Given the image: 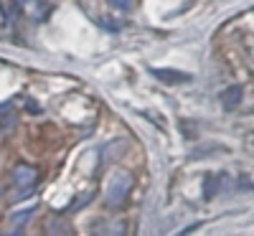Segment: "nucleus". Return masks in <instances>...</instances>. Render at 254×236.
Instances as JSON below:
<instances>
[{"mask_svg":"<svg viewBox=\"0 0 254 236\" xmlns=\"http://www.w3.org/2000/svg\"><path fill=\"white\" fill-rule=\"evenodd\" d=\"M132 188V178L130 176H115L110 188H107V206H120L125 198H127V193H130Z\"/></svg>","mask_w":254,"mask_h":236,"instance_id":"nucleus-1","label":"nucleus"},{"mask_svg":"<svg viewBox=\"0 0 254 236\" xmlns=\"http://www.w3.org/2000/svg\"><path fill=\"white\" fill-rule=\"evenodd\" d=\"M242 87H237V84H234V87H229V89H224L221 92V104L226 107V110H234V107L242 102Z\"/></svg>","mask_w":254,"mask_h":236,"instance_id":"nucleus-4","label":"nucleus"},{"mask_svg":"<svg viewBox=\"0 0 254 236\" xmlns=\"http://www.w3.org/2000/svg\"><path fill=\"white\" fill-rule=\"evenodd\" d=\"M33 213H36V208H26V211H18V213H13V216H10V221H13V224H26L28 219H33Z\"/></svg>","mask_w":254,"mask_h":236,"instance_id":"nucleus-5","label":"nucleus"},{"mask_svg":"<svg viewBox=\"0 0 254 236\" xmlns=\"http://www.w3.org/2000/svg\"><path fill=\"white\" fill-rule=\"evenodd\" d=\"M216 185H219V180H216L214 176H208V180H206V190H203V196H206V198H211V196H214V193H216Z\"/></svg>","mask_w":254,"mask_h":236,"instance_id":"nucleus-6","label":"nucleus"},{"mask_svg":"<svg viewBox=\"0 0 254 236\" xmlns=\"http://www.w3.org/2000/svg\"><path fill=\"white\" fill-rule=\"evenodd\" d=\"M18 3H28V0H18Z\"/></svg>","mask_w":254,"mask_h":236,"instance_id":"nucleus-8","label":"nucleus"},{"mask_svg":"<svg viewBox=\"0 0 254 236\" xmlns=\"http://www.w3.org/2000/svg\"><path fill=\"white\" fill-rule=\"evenodd\" d=\"M150 74L163 81V84H181V81H190V74L178 71V69H150Z\"/></svg>","mask_w":254,"mask_h":236,"instance_id":"nucleus-2","label":"nucleus"},{"mask_svg":"<svg viewBox=\"0 0 254 236\" xmlns=\"http://www.w3.org/2000/svg\"><path fill=\"white\" fill-rule=\"evenodd\" d=\"M110 5L117 10H130L132 8V0H110Z\"/></svg>","mask_w":254,"mask_h":236,"instance_id":"nucleus-7","label":"nucleus"},{"mask_svg":"<svg viewBox=\"0 0 254 236\" xmlns=\"http://www.w3.org/2000/svg\"><path fill=\"white\" fill-rule=\"evenodd\" d=\"M13 183L15 185H33L36 183V170L33 168H28V165H18L15 170H13Z\"/></svg>","mask_w":254,"mask_h":236,"instance_id":"nucleus-3","label":"nucleus"}]
</instances>
